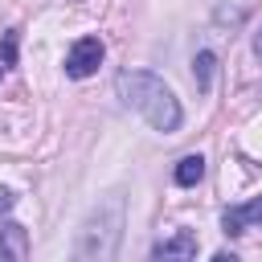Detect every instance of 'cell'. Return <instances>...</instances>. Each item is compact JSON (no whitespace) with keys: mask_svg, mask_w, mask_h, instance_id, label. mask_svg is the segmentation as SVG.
<instances>
[{"mask_svg":"<svg viewBox=\"0 0 262 262\" xmlns=\"http://www.w3.org/2000/svg\"><path fill=\"white\" fill-rule=\"evenodd\" d=\"M115 90H119V98H123L127 106H135L156 131H164V135L180 131L184 111H180V98L164 86V78H156V74H147V70H119Z\"/></svg>","mask_w":262,"mask_h":262,"instance_id":"1","label":"cell"},{"mask_svg":"<svg viewBox=\"0 0 262 262\" xmlns=\"http://www.w3.org/2000/svg\"><path fill=\"white\" fill-rule=\"evenodd\" d=\"M123 225H127V209H123V196H106L98 201L78 233H74V246H70V262H115L119 258V242H123Z\"/></svg>","mask_w":262,"mask_h":262,"instance_id":"2","label":"cell"},{"mask_svg":"<svg viewBox=\"0 0 262 262\" xmlns=\"http://www.w3.org/2000/svg\"><path fill=\"white\" fill-rule=\"evenodd\" d=\"M102 57H106V49H102L98 37H78L70 45V53H66V74L70 78H90L102 66Z\"/></svg>","mask_w":262,"mask_h":262,"instance_id":"3","label":"cell"},{"mask_svg":"<svg viewBox=\"0 0 262 262\" xmlns=\"http://www.w3.org/2000/svg\"><path fill=\"white\" fill-rule=\"evenodd\" d=\"M151 262H196V233L176 229L172 237H164L151 250Z\"/></svg>","mask_w":262,"mask_h":262,"instance_id":"4","label":"cell"},{"mask_svg":"<svg viewBox=\"0 0 262 262\" xmlns=\"http://www.w3.org/2000/svg\"><path fill=\"white\" fill-rule=\"evenodd\" d=\"M250 225H262V196H254V201H246V205H229V209L221 213V229H225L229 237L246 233Z\"/></svg>","mask_w":262,"mask_h":262,"instance_id":"5","label":"cell"},{"mask_svg":"<svg viewBox=\"0 0 262 262\" xmlns=\"http://www.w3.org/2000/svg\"><path fill=\"white\" fill-rule=\"evenodd\" d=\"M0 262H29V229L16 221L0 225Z\"/></svg>","mask_w":262,"mask_h":262,"instance_id":"6","label":"cell"},{"mask_svg":"<svg viewBox=\"0 0 262 262\" xmlns=\"http://www.w3.org/2000/svg\"><path fill=\"white\" fill-rule=\"evenodd\" d=\"M201 176H205V156H184V160L176 164V172H172V180H176L180 188L201 184Z\"/></svg>","mask_w":262,"mask_h":262,"instance_id":"7","label":"cell"},{"mask_svg":"<svg viewBox=\"0 0 262 262\" xmlns=\"http://www.w3.org/2000/svg\"><path fill=\"white\" fill-rule=\"evenodd\" d=\"M192 66H196V70H192V74H196V90H209V82H213V66H217V57H213L209 49H201Z\"/></svg>","mask_w":262,"mask_h":262,"instance_id":"8","label":"cell"},{"mask_svg":"<svg viewBox=\"0 0 262 262\" xmlns=\"http://www.w3.org/2000/svg\"><path fill=\"white\" fill-rule=\"evenodd\" d=\"M0 61H4V66L16 61V33H4V41H0Z\"/></svg>","mask_w":262,"mask_h":262,"instance_id":"9","label":"cell"},{"mask_svg":"<svg viewBox=\"0 0 262 262\" xmlns=\"http://www.w3.org/2000/svg\"><path fill=\"white\" fill-rule=\"evenodd\" d=\"M12 205H16V196H12V188H0V217H4V213H8Z\"/></svg>","mask_w":262,"mask_h":262,"instance_id":"10","label":"cell"},{"mask_svg":"<svg viewBox=\"0 0 262 262\" xmlns=\"http://www.w3.org/2000/svg\"><path fill=\"white\" fill-rule=\"evenodd\" d=\"M254 57H258V61H262V29H258V33H254Z\"/></svg>","mask_w":262,"mask_h":262,"instance_id":"11","label":"cell"},{"mask_svg":"<svg viewBox=\"0 0 262 262\" xmlns=\"http://www.w3.org/2000/svg\"><path fill=\"white\" fill-rule=\"evenodd\" d=\"M213 262H237L233 254H213Z\"/></svg>","mask_w":262,"mask_h":262,"instance_id":"12","label":"cell"}]
</instances>
